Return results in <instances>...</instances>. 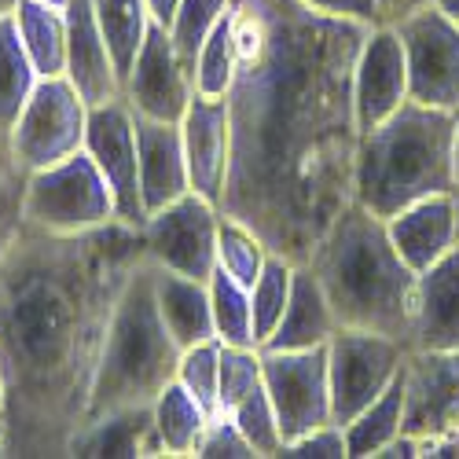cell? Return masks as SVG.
<instances>
[{
    "label": "cell",
    "instance_id": "5",
    "mask_svg": "<svg viewBox=\"0 0 459 459\" xmlns=\"http://www.w3.org/2000/svg\"><path fill=\"white\" fill-rule=\"evenodd\" d=\"M177 364L180 346L159 313L155 276H151V261L143 254L114 301L85 423L114 408L155 404V397L177 378Z\"/></svg>",
    "mask_w": 459,
    "mask_h": 459
},
{
    "label": "cell",
    "instance_id": "8",
    "mask_svg": "<svg viewBox=\"0 0 459 459\" xmlns=\"http://www.w3.org/2000/svg\"><path fill=\"white\" fill-rule=\"evenodd\" d=\"M408 346L390 334L360 327H338L327 342V378H331V411L334 423L346 427L378 394L390 390L401 375Z\"/></svg>",
    "mask_w": 459,
    "mask_h": 459
},
{
    "label": "cell",
    "instance_id": "9",
    "mask_svg": "<svg viewBox=\"0 0 459 459\" xmlns=\"http://www.w3.org/2000/svg\"><path fill=\"white\" fill-rule=\"evenodd\" d=\"M217 228L221 206L187 191L177 203L147 213V221L140 224L143 254L159 269L210 283L217 269Z\"/></svg>",
    "mask_w": 459,
    "mask_h": 459
},
{
    "label": "cell",
    "instance_id": "30",
    "mask_svg": "<svg viewBox=\"0 0 459 459\" xmlns=\"http://www.w3.org/2000/svg\"><path fill=\"white\" fill-rule=\"evenodd\" d=\"M210 305H213V327L224 346H257L254 338V313H250V287L232 280L224 269L210 276Z\"/></svg>",
    "mask_w": 459,
    "mask_h": 459
},
{
    "label": "cell",
    "instance_id": "37",
    "mask_svg": "<svg viewBox=\"0 0 459 459\" xmlns=\"http://www.w3.org/2000/svg\"><path fill=\"white\" fill-rule=\"evenodd\" d=\"M254 386H261V346L221 342V411H232Z\"/></svg>",
    "mask_w": 459,
    "mask_h": 459
},
{
    "label": "cell",
    "instance_id": "11",
    "mask_svg": "<svg viewBox=\"0 0 459 459\" xmlns=\"http://www.w3.org/2000/svg\"><path fill=\"white\" fill-rule=\"evenodd\" d=\"M261 382L269 390L283 441L334 423L327 346L316 350H261Z\"/></svg>",
    "mask_w": 459,
    "mask_h": 459
},
{
    "label": "cell",
    "instance_id": "44",
    "mask_svg": "<svg viewBox=\"0 0 459 459\" xmlns=\"http://www.w3.org/2000/svg\"><path fill=\"white\" fill-rule=\"evenodd\" d=\"M452 173H455V191H459V114H455V136H452Z\"/></svg>",
    "mask_w": 459,
    "mask_h": 459
},
{
    "label": "cell",
    "instance_id": "48",
    "mask_svg": "<svg viewBox=\"0 0 459 459\" xmlns=\"http://www.w3.org/2000/svg\"><path fill=\"white\" fill-rule=\"evenodd\" d=\"M455 221H459V191H455Z\"/></svg>",
    "mask_w": 459,
    "mask_h": 459
},
{
    "label": "cell",
    "instance_id": "32",
    "mask_svg": "<svg viewBox=\"0 0 459 459\" xmlns=\"http://www.w3.org/2000/svg\"><path fill=\"white\" fill-rule=\"evenodd\" d=\"M191 78H195V92L203 96H228L232 78H236V8L203 41Z\"/></svg>",
    "mask_w": 459,
    "mask_h": 459
},
{
    "label": "cell",
    "instance_id": "16",
    "mask_svg": "<svg viewBox=\"0 0 459 459\" xmlns=\"http://www.w3.org/2000/svg\"><path fill=\"white\" fill-rule=\"evenodd\" d=\"M180 140L191 191L221 206L228 166H232V110L228 96H203L195 92L180 118Z\"/></svg>",
    "mask_w": 459,
    "mask_h": 459
},
{
    "label": "cell",
    "instance_id": "23",
    "mask_svg": "<svg viewBox=\"0 0 459 459\" xmlns=\"http://www.w3.org/2000/svg\"><path fill=\"white\" fill-rule=\"evenodd\" d=\"M151 276H155L159 313H162V320H166V327L177 338L180 350L217 338L213 305H210V283L180 276V273H169V269H159V264H151Z\"/></svg>",
    "mask_w": 459,
    "mask_h": 459
},
{
    "label": "cell",
    "instance_id": "26",
    "mask_svg": "<svg viewBox=\"0 0 459 459\" xmlns=\"http://www.w3.org/2000/svg\"><path fill=\"white\" fill-rule=\"evenodd\" d=\"M92 12L103 30V41L110 48V59L118 66V78L126 82V74L133 70L151 26H155L147 0H92Z\"/></svg>",
    "mask_w": 459,
    "mask_h": 459
},
{
    "label": "cell",
    "instance_id": "46",
    "mask_svg": "<svg viewBox=\"0 0 459 459\" xmlns=\"http://www.w3.org/2000/svg\"><path fill=\"white\" fill-rule=\"evenodd\" d=\"M19 8V0H0V19H12Z\"/></svg>",
    "mask_w": 459,
    "mask_h": 459
},
{
    "label": "cell",
    "instance_id": "41",
    "mask_svg": "<svg viewBox=\"0 0 459 459\" xmlns=\"http://www.w3.org/2000/svg\"><path fill=\"white\" fill-rule=\"evenodd\" d=\"M430 0H378V8H382V22H397L419 8H427Z\"/></svg>",
    "mask_w": 459,
    "mask_h": 459
},
{
    "label": "cell",
    "instance_id": "42",
    "mask_svg": "<svg viewBox=\"0 0 459 459\" xmlns=\"http://www.w3.org/2000/svg\"><path fill=\"white\" fill-rule=\"evenodd\" d=\"M177 4H180V0H147L151 19H155L159 26H166V30H169V22H173V12H177Z\"/></svg>",
    "mask_w": 459,
    "mask_h": 459
},
{
    "label": "cell",
    "instance_id": "19",
    "mask_svg": "<svg viewBox=\"0 0 459 459\" xmlns=\"http://www.w3.org/2000/svg\"><path fill=\"white\" fill-rule=\"evenodd\" d=\"M133 118H136V155H140V195H143V210L155 213L191 191L180 122H155L143 118V114H133Z\"/></svg>",
    "mask_w": 459,
    "mask_h": 459
},
{
    "label": "cell",
    "instance_id": "10",
    "mask_svg": "<svg viewBox=\"0 0 459 459\" xmlns=\"http://www.w3.org/2000/svg\"><path fill=\"white\" fill-rule=\"evenodd\" d=\"M390 26L404 45L408 100L459 114V22L427 4Z\"/></svg>",
    "mask_w": 459,
    "mask_h": 459
},
{
    "label": "cell",
    "instance_id": "18",
    "mask_svg": "<svg viewBox=\"0 0 459 459\" xmlns=\"http://www.w3.org/2000/svg\"><path fill=\"white\" fill-rule=\"evenodd\" d=\"M70 459H162L166 445L155 427V411L151 404L136 408H114L74 434Z\"/></svg>",
    "mask_w": 459,
    "mask_h": 459
},
{
    "label": "cell",
    "instance_id": "21",
    "mask_svg": "<svg viewBox=\"0 0 459 459\" xmlns=\"http://www.w3.org/2000/svg\"><path fill=\"white\" fill-rule=\"evenodd\" d=\"M390 239L397 254L415 273H427L459 243V221H455V191L452 195H430L423 203H411L386 221Z\"/></svg>",
    "mask_w": 459,
    "mask_h": 459
},
{
    "label": "cell",
    "instance_id": "2",
    "mask_svg": "<svg viewBox=\"0 0 459 459\" xmlns=\"http://www.w3.org/2000/svg\"><path fill=\"white\" fill-rule=\"evenodd\" d=\"M143 261L136 224L82 236L22 228L0 257V371L8 386L4 459H63L85 427L107 324Z\"/></svg>",
    "mask_w": 459,
    "mask_h": 459
},
{
    "label": "cell",
    "instance_id": "27",
    "mask_svg": "<svg viewBox=\"0 0 459 459\" xmlns=\"http://www.w3.org/2000/svg\"><path fill=\"white\" fill-rule=\"evenodd\" d=\"M151 411H155V427H159V437L166 445V455H173V459L195 455V448L203 441V430H206V423L213 419L195 397H191L180 386L177 378L155 397Z\"/></svg>",
    "mask_w": 459,
    "mask_h": 459
},
{
    "label": "cell",
    "instance_id": "47",
    "mask_svg": "<svg viewBox=\"0 0 459 459\" xmlns=\"http://www.w3.org/2000/svg\"><path fill=\"white\" fill-rule=\"evenodd\" d=\"M48 4H56V8H66V4H70V0H48Z\"/></svg>",
    "mask_w": 459,
    "mask_h": 459
},
{
    "label": "cell",
    "instance_id": "33",
    "mask_svg": "<svg viewBox=\"0 0 459 459\" xmlns=\"http://www.w3.org/2000/svg\"><path fill=\"white\" fill-rule=\"evenodd\" d=\"M177 382L210 415H217L221 411V338H210V342H199V346L180 350Z\"/></svg>",
    "mask_w": 459,
    "mask_h": 459
},
{
    "label": "cell",
    "instance_id": "35",
    "mask_svg": "<svg viewBox=\"0 0 459 459\" xmlns=\"http://www.w3.org/2000/svg\"><path fill=\"white\" fill-rule=\"evenodd\" d=\"M236 419V427L243 430V437L250 441V448L257 452V459H276V452L283 448V430H280V415H276V404L269 397V390L254 386L232 411H228Z\"/></svg>",
    "mask_w": 459,
    "mask_h": 459
},
{
    "label": "cell",
    "instance_id": "36",
    "mask_svg": "<svg viewBox=\"0 0 459 459\" xmlns=\"http://www.w3.org/2000/svg\"><path fill=\"white\" fill-rule=\"evenodd\" d=\"M26 184L30 173L15 162L8 136H0V257H4L26 228Z\"/></svg>",
    "mask_w": 459,
    "mask_h": 459
},
{
    "label": "cell",
    "instance_id": "12",
    "mask_svg": "<svg viewBox=\"0 0 459 459\" xmlns=\"http://www.w3.org/2000/svg\"><path fill=\"white\" fill-rule=\"evenodd\" d=\"M85 155L96 162L103 180L118 203V221L143 224V195H140V155H136V118L133 107L118 96L89 107V129H85Z\"/></svg>",
    "mask_w": 459,
    "mask_h": 459
},
{
    "label": "cell",
    "instance_id": "15",
    "mask_svg": "<svg viewBox=\"0 0 459 459\" xmlns=\"http://www.w3.org/2000/svg\"><path fill=\"white\" fill-rule=\"evenodd\" d=\"M408 103V63L404 45L390 22H378L364 33L353 63V110L360 133L386 122Z\"/></svg>",
    "mask_w": 459,
    "mask_h": 459
},
{
    "label": "cell",
    "instance_id": "39",
    "mask_svg": "<svg viewBox=\"0 0 459 459\" xmlns=\"http://www.w3.org/2000/svg\"><path fill=\"white\" fill-rule=\"evenodd\" d=\"M276 459H350L346 430H342L338 423L316 427V430L301 434L294 441H283V448L276 452Z\"/></svg>",
    "mask_w": 459,
    "mask_h": 459
},
{
    "label": "cell",
    "instance_id": "6",
    "mask_svg": "<svg viewBox=\"0 0 459 459\" xmlns=\"http://www.w3.org/2000/svg\"><path fill=\"white\" fill-rule=\"evenodd\" d=\"M110 221H118V203H114V191L96 162L85 155V147L48 169L30 173L26 224L37 232L82 236Z\"/></svg>",
    "mask_w": 459,
    "mask_h": 459
},
{
    "label": "cell",
    "instance_id": "24",
    "mask_svg": "<svg viewBox=\"0 0 459 459\" xmlns=\"http://www.w3.org/2000/svg\"><path fill=\"white\" fill-rule=\"evenodd\" d=\"M12 19L33 70L41 78L66 74V8H56L48 0H19Z\"/></svg>",
    "mask_w": 459,
    "mask_h": 459
},
{
    "label": "cell",
    "instance_id": "22",
    "mask_svg": "<svg viewBox=\"0 0 459 459\" xmlns=\"http://www.w3.org/2000/svg\"><path fill=\"white\" fill-rule=\"evenodd\" d=\"M338 327L342 324L331 309L316 273L309 264H294V287H290L283 320L276 324V331L269 334V342L261 350H316V346H327Z\"/></svg>",
    "mask_w": 459,
    "mask_h": 459
},
{
    "label": "cell",
    "instance_id": "34",
    "mask_svg": "<svg viewBox=\"0 0 459 459\" xmlns=\"http://www.w3.org/2000/svg\"><path fill=\"white\" fill-rule=\"evenodd\" d=\"M232 12V0H180L173 22H169V37L180 52V59L195 70V56L203 48V41L217 30V22Z\"/></svg>",
    "mask_w": 459,
    "mask_h": 459
},
{
    "label": "cell",
    "instance_id": "3",
    "mask_svg": "<svg viewBox=\"0 0 459 459\" xmlns=\"http://www.w3.org/2000/svg\"><path fill=\"white\" fill-rule=\"evenodd\" d=\"M305 264L316 273L342 327L390 334L408 346L419 273L397 254L382 217L350 203L331 221Z\"/></svg>",
    "mask_w": 459,
    "mask_h": 459
},
{
    "label": "cell",
    "instance_id": "38",
    "mask_svg": "<svg viewBox=\"0 0 459 459\" xmlns=\"http://www.w3.org/2000/svg\"><path fill=\"white\" fill-rule=\"evenodd\" d=\"M195 459H257V452L250 448V441L236 427V419L228 411H217L206 423V430H203Z\"/></svg>",
    "mask_w": 459,
    "mask_h": 459
},
{
    "label": "cell",
    "instance_id": "29",
    "mask_svg": "<svg viewBox=\"0 0 459 459\" xmlns=\"http://www.w3.org/2000/svg\"><path fill=\"white\" fill-rule=\"evenodd\" d=\"M273 257V250L264 247V239L254 232L250 224H243L232 213H221V228H217V269H224L232 280H239L243 287H254V280L261 276L264 261Z\"/></svg>",
    "mask_w": 459,
    "mask_h": 459
},
{
    "label": "cell",
    "instance_id": "25",
    "mask_svg": "<svg viewBox=\"0 0 459 459\" xmlns=\"http://www.w3.org/2000/svg\"><path fill=\"white\" fill-rule=\"evenodd\" d=\"M401 427H404V375H397L386 394H378L360 415H353L342 427L346 430L350 459H378L382 448L394 437H401Z\"/></svg>",
    "mask_w": 459,
    "mask_h": 459
},
{
    "label": "cell",
    "instance_id": "31",
    "mask_svg": "<svg viewBox=\"0 0 459 459\" xmlns=\"http://www.w3.org/2000/svg\"><path fill=\"white\" fill-rule=\"evenodd\" d=\"M290 287H294V261L273 254L264 261L261 276L250 287V313H254V338L257 346L269 342V334L276 331V324L283 320V309L290 301Z\"/></svg>",
    "mask_w": 459,
    "mask_h": 459
},
{
    "label": "cell",
    "instance_id": "14",
    "mask_svg": "<svg viewBox=\"0 0 459 459\" xmlns=\"http://www.w3.org/2000/svg\"><path fill=\"white\" fill-rule=\"evenodd\" d=\"M404 427L408 437L459 430V350H408L404 357Z\"/></svg>",
    "mask_w": 459,
    "mask_h": 459
},
{
    "label": "cell",
    "instance_id": "17",
    "mask_svg": "<svg viewBox=\"0 0 459 459\" xmlns=\"http://www.w3.org/2000/svg\"><path fill=\"white\" fill-rule=\"evenodd\" d=\"M66 78L82 92L89 107L118 100L122 78L96 22L92 0H70L66 4Z\"/></svg>",
    "mask_w": 459,
    "mask_h": 459
},
{
    "label": "cell",
    "instance_id": "40",
    "mask_svg": "<svg viewBox=\"0 0 459 459\" xmlns=\"http://www.w3.org/2000/svg\"><path fill=\"white\" fill-rule=\"evenodd\" d=\"M301 4L320 15H331V19H350V22H364V26L382 22L378 0H301Z\"/></svg>",
    "mask_w": 459,
    "mask_h": 459
},
{
    "label": "cell",
    "instance_id": "49",
    "mask_svg": "<svg viewBox=\"0 0 459 459\" xmlns=\"http://www.w3.org/2000/svg\"><path fill=\"white\" fill-rule=\"evenodd\" d=\"M0 459H4V437H0Z\"/></svg>",
    "mask_w": 459,
    "mask_h": 459
},
{
    "label": "cell",
    "instance_id": "28",
    "mask_svg": "<svg viewBox=\"0 0 459 459\" xmlns=\"http://www.w3.org/2000/svg\"><path fill=\"white\" fill-rule=\"evenodd\" d=\"M37 82H41V74L33 70V63L19 41L15 19H0V136L12 133V126L22 114Z\"/></svg>",
    "mask_w": 459,
    "mask_h": 459
},
{
    "label": "cell",
    "instance_id": "50",
    "mask_svg": "<svg viewBox=\"0 0 459 459\" xmlns=\"http://www.w3.org/2000/svg\"><path fill=\"white\" fill-rule=\"evenodd\" d=\"M239 4H243V0H232V8H239Z\"/></svg>",
    "mask_w": 459,
    "mask_h": 459
},
{
    "label": "cell",
    "instance_id": "13",
    "mask_svg": "<svg viewBox=\"0 0 459 459\" xmlns=\"http://www.w3.org/2000/svg\"><path fill=\"white\" fill-rule=\"evenodd\" d=\"M191 96H195L191 66L180 59L169 30L155 22L140 56H136V63H133V70L122 82V100L133 107V114H143V118L180 122Z\"/></svg>",
    "mask_w": 459,
    "mask_h": 459
},
{
    "label": "cell",
    "instance_id": "43",
    "mask_svg": "<svg viewBox=\"0 0 459 459\" xmlns=\"http://www.w3.org/2000/svg\"><path fill=\"white\" fill-rule=\"evenodd\" d=\"M430 4H434L437 12H445L452 22H459V0H430Z\"/></svg>",
    "mask_w": 459,
    "mask_h": 459
},
{
    "label": "cell",
    "instance_id": "1",
    "mask_svg": "<svg viewBox=\"0 0 459 459\" xmlns=\"http://www.w3.org/2000/svg\"><path fill=\"white\" fill-rule=\"evenodd\" d=\"M368 30L301 0L236 8L232 166L221 213L250 224L294 264L313 257L331 221L353 203V63Z\"/></svg>",
    "mask_w": 459,
    "mask_h": 459
},
{
    "label": "cell",
    "instance_id": "20",
    "mask_svg": "<svg viewBox=\"0 0 459 459\" xmlns=\"http://www.w3.org/2000/svg\"><path fill=\"white\" fill-rule=\"evenodd\" d=\"M408 350H459V243L427 273H419Z\"/></svg>",
    "mask_w": 459,
    "mask_h": 459
},
{
    "label": "cell",
    "instance_id": "4",
    "mask_svg": "<svg viewBox=\"0 0 459 459\" xmlns=\"http://www.w3.org/2000/svg\"><path fill=\"white\" fill-rule=\"evenodd\" d=\"M455 114L408 100L386 122L360 133L353 166V203L390 221L411 203L452 195Z\"/></svg>",
    "mask_w": 459,
    "mask_h": 459
},
{
    "label": "cell",
    "instance_id": "45",
    "mask_svg": "<svg viewBox=\"0 0 459 459\" xmlns=\"http://www.w3.org/2000/svg\"><path fill=\"white\" fill-rule=\"evenodd\" d=\"M4 411H8V386H4V371H0V437H4Z\"/></svg>",
    "mask_w": 459,
    "mask_h": 459
},
{
    "label": "cell",
    "instance_id": "7",
    "mask_svg": "<svg viewBox=\"0 0 459 459\" xmlns=\"http://www.w3.org/2000/svg\"><path fill=\"white\" fill-rule=\"evenodd\" d=\"M85 129H89V103L70 85L66 74H59V78L37 82V89L30 92L22 114L8 133V147L26 173H37L78 155L85 147Z\"/></svg>",
    "mask_w": 459,
    "mask_h": 459
}]
</instances>
